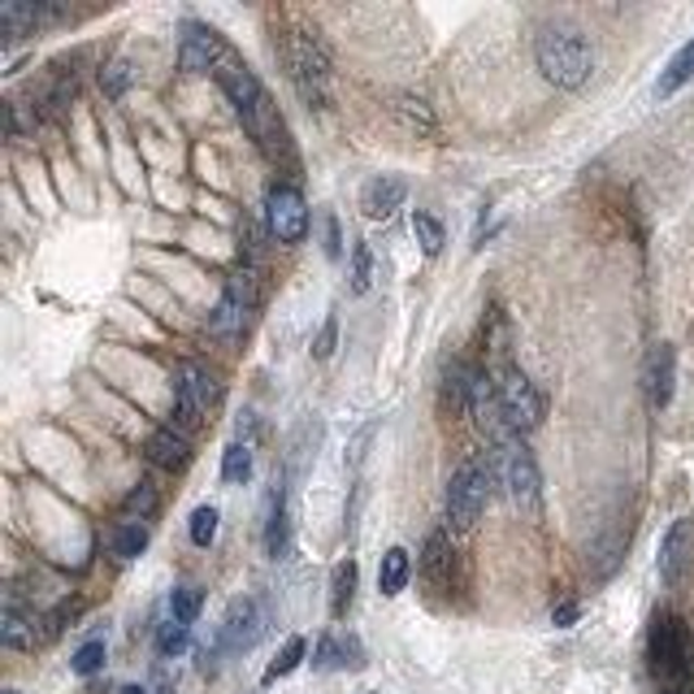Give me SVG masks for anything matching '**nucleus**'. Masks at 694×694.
Listing matches in <instances>:
<instances>
[{"instance_id": "nucleus-21", "label": "nucleus", "mask_w": 694, "mask_h": 694, "mask_svg": "<svg viewBox=\"0 0 694 694\" xmlns=\"http://www.w3.org/2000/svg\"><path fill=\"white\" fill-rule=\"evenodd\" d=\"M473 373L478 369H469L464 360H451L447 369H443V382H438V408L443 412H469V391H473Z\"/></svg>"}, {"instance_id": "nucleus-44", "label": "nucleus", "mask_w": 694, "mask_h": 694, "mask_svg": "<svg viewBox=\"0 0 694 694\" xmlns=\"http://www.w3.org/2000/svg\"><path fill=\"white\" fill-rule=\"evenodd\" d=\"M364 694H373V691H364Z\"/></svg>"}, {"instance_id": "nucleus-2", "label": "nucleus", "mask_w": 694, "mask_h": 694, "mask_svg": "<svg viewBox=\"0 0 694 694\" xmlns=\"http://www.w3.org/2000/svg\"><path fill=\"white\" fill-rule=\"evenodd\" d=\"M534 65L556 91H582L595 74V48L578 26H543L534 39Z\"/></svg>"}, {"instance_id": "nucleus-6", "label": "nucleus", "mask_w": 694, "mask_h": 694, "mask_svg": "<svg viewBox=\"0 0 694 694\" xmlns=\"http://www.w3.org/2000/svg\"><path fill=\"white\" fill-rule=\"evenodd\" d=\"M491 486H495V478H491L486 460H460L456 473L447 478V530H456V534L473 530L486 499H491Z\"/></svg>"}, {"instance_id": "nucleus-15", "label": "nucleus", "mask_w": 694, "mask_h": 694, "mask_svg": "<svg viewBox=\"0 0 694 694\" xmlns=\"http://www.w3.org/2000/svg\"><path fill=\"white\" fill-rule=\"evenodd\" d=\"M404 200H408V183L399 174H377L360 187V213L369 222H386L395 209H404Z\"/></svg>"}, {"instance_id": "nucleus-5", "label": "nucleus", "mask_w": 694, "mask_h": 694, "mask_svg": "<svg viewBox=\"0 0 694 694\" xmlns=\"http://www.w3.org/2000/svg\"><path fill=\"white\" fill-rule=\"evenodd\" d=\"M486 464H491L495 486H504V495H508L517 508H525V512H534V508H538L543 478H538V464H534L530 447L521 443V434H504V438H495V443H491Z\"/></svg>"}, {"instance_id": "nucleus-41", "label": "nucleus", "mask_w": 694, "mask_h": 694, "mask_svg": "<svg viewBox=\"0 0 694 694\" xmlns=\"http://www.w3.org/2000/svg\"><path fill=\"white\" fill-rule=\"evenodd\" d=\"M117 694H148V691H144V686H122Z\"/></svg>"}, {"instance_id": "nucleus-23", "label": "nucleus", "mask_w": 694, "mask_h": 694, "mask_svg": "<svg viewBox=\"0 0 694 694\" xmlns=\"http://www.w3.org/2000/svg\"><path fill=\"white\" fill-rule=\"evenodd\" d=\"M148 525L144 521H117L113 530H109V552L117 556V560H139L144 552H148Z\"/></svg>"}, {"instance_id": "nucleus-37", "label": "nucleus", "mask_w": 694, "mask_h": 694, "mask_svg": "<svg viewBox=\"0 0 694 694\" xmlns=\"http://www.w3.org/2000/svg\"><path fill=\"white\" fill-rule=\"evenodd\" d=\"M369 278H373V257H369V244L356 239L351 244V292H369Z\"/></svg>"}, {"instance_id": "nucleus-25", "label": "nucleus", "mask_w": 694, "mask_h": 694, "mask_svg": "<svg viewBox=\"0 0 694 694\" xmlns=\"http://www.w3.org/2000/svg\"><path fill=\"white\" fill-rule=\"evenodd\" d=\"M265 552H270V560H287V552H292V521H287L283 491H278V495H274V504H270V521H265Z\"/></svg>"}, {"instance_id": "nucleus-26", "label": "nucleus", "mask_w": 694, "mask_h": 694, "mask_svg": "<svg viewBox=\"0 0 694 694\" xmlns=\"http://www.w3.org/2000/svg\"><path fill=\"white\" fill-rule=\"evenodd\" d=\"M305 656H309V639L305 634H292L283 647H278V656L270 660V669H265V686H274V682H283V678H292L300 665H305Z\"/></svg>"}, {"instance_id": "nucleus-13", "label": "nucleus", "mask_w": 694, "mask_h": 694, "mask_svg": "<svg viewBox=\"0 0 694 694\" xmlns=\"http://www.w3.org/2000/svg\"><path fill=\"white\" fill-rule=\"evenodd\" d=\"M313 669L318 673H356V669H364V647H360V639L351 634V630H326L322 639H318V647H313Z\"/></svg>"}, {"instance_id": "nucleus-29", "label": "nucleus", "mask_w": 694, "mask_h": 694, "mask_svg": "<svg viewBox=\"0 0 694 694\" xmlns=\"http://www.w3.org/2000/svg\"><path fill=\"white\" fill-rule=\"evenodd\" d=\"M252 478V443L235 438L226 451H222V482L226 486H244Z\"/></svg>"}, {"instance_id": "nucleus-30", "label": "nucleus", "mask_w": 694, "mask_h": 694, "mask_svg": "<svg viewBox=\"0 0 694 694\" xmlns=\"http://www.w3.org/2000/svg\"><path fill=\"white\" fill-rule=\"evenodd\" d=\"M122 512H126V521H152L157 512H161V495H157V486L152 482H139V486H131L126 491V499H122Z\"/></svg>"}, {"instance_id": "nucleus-19", "label": "nucleus", "mask_w": 694, "mask_h": 694, "mask_svg": "<svg viewBox=\"0 0 694 694\" xmlns=\"http://www.w3.org/2000/svg\"><path fill=\"white\" fill-rule=\"evenodd\" d=\"M144 451H148V460H152L157 469H170V473H183V469L191 464V438H187L183 430H174V425L152 430Z\"/></svg>"}, {"instance_id": "nucleus-18", "label": "nucleus", "mask_w": 694, "mask_h": 694, "mask_svg": "<svg viewBox=\"0 0 694 694\" xmlns=\"http://www.w3.org/2000/svg\"><path fill=\"white\" fill-rule=\"evenodd\" d=\"M451 573H456L451 530H434V534L425 538V552H421V578H425L434 591H451Z\"/></svg>"}, {"instance_id": "nucleus-35", "label": "nucleus", "mask_w": 694, "mask_h": 694, "mask_svg": "<svg viewBox=\"0 0 694 694\" xmlns=\"http://www.w3.org/2000/svg\"><path fill=\"white\" fill-rule=\"evenodd\" d=\"M187 647H191V630L187 625H178V621H161L157 625V656L161 660H178Z\"/></svg>"}, {"instance_id": "nucleus-16", "label": "nucleus", "mask_w": 694, "mask_h": 694, "mask_svg": "<svg viewBox=\"0 0 694 694\" xmlns=\"http://www.w3.org/2000/svg\"><path fill=\"white\" fill-rule=\"evenodd\" d=\"M0 643H4L9 652H30V647L39 643V617H35V608H26V604L17 599V591H9V599H4Z\"/></svg>"}, {"instance_id": "nucleus-1", "label": "nucleus", "mask_w": 694, "mask_h": 694, "mask_svg": "<svg viewBox=\"0 0 694 694\" xmlns=\"http://www.w3.org/2000/svg\"><path fill=\"white\" fill-rule=\"evenodd\" d=\"M218 83H222L226 100L235 104V117L244 122V131L252 135V144L265 152V161H270L274 170H296L300 161H296L292 131H287L278 104L270 100L265 83H261L248 65H239V61H226V65L218 70Z\"/></svg>"}, {"instance_id": "nucleus-27", "label": "nucleus", "mask_w": 694, "mask_h": 694, "mask_svg": "<svg viewBox=\"0 0 694 694\" xmlns=\"http://www.w3.org/2000/svg\"><path fill=\"white\" fill-rule=\"evenodd\" d=\"M200 612H205V591H200V586L183 582V586L170 591V621H178V625L191 630V625L200 621Z\"/></svg>"}, {"instance_id": "nucleus-34", "label": "nucleus", "mask_w": 694, "mask_h": 694, "mask_svg": "<svg viewBox=\"0 0 694 694\" xmlns=\"http://www.w3.org/2000/svg\"><path fill=\"white\" fill-rule=\"evenodd\" d=\"M412 235H417V244H421L425 257H438L443 244H447V231H443V222L434 213H412Z\"/></svg>"}, {"instance_id": "nucleus-11", "label": "nucleus", "mask_w": 694, "mask_h": 694, "mask_svg": "<svg viewBox=\"0 0 694 694\" xmlns=\"http://www.w3.org/2000/svg\"><path fill=\"white\" fill-rule=\"evenodd\" d=\"M252 309H257V283H252V270H239V274H231L218 309L209 313V331L218 339H239L248 331V313Z\"/></svg>"}, {"instance_id": "nucleus-36", "label": "nucleus", "mask_w": 694, "mask_h": 694, "mask_svg": "<svg viewBox=\"0 0 694 694\" xmlns=\"http://www.w3.org/2000/svg\"><path fill=\"white\" fill-rule=\"evenodd\" d=\"M104 660H109V647H104L100 639H91V643H83V647L70 656V673H74V678H96V673H104Z\"/></svg>"}, {"instance_id": "nucleus-4", "label": "nucleus", "mask_w": 694, "mask_h": 694, "mask_svg": "<svg viewBox=\"0 0 694 694\" xmlns=\"http://www.w3.org/2000/svg\"><path fill=\"white\" fill-rule=\"evenodd\" d=\"M647 660H652V673L660 682V691H691L694 678V639L691 625L673 612H660L656 625H652V639H647Z\"/></svg>"}, {"instance_id": "nucleus-28", "label": "nucleus", "mask_w": 694, "mask_h": 694, "mask_svg": "<svg viewBox=\"0 0 694 694\" xmlns=\"http://www.w3.org/2000/svg\"><path fill=\"white\" fill-rule=\"evenodd\" d=\"M135 78H139V70H135V61H126V57H113L109 65H100V91H104L109 100H122V96L135 87Z\"/></svg>"}, {"instance_id": "nucleus-14", "label": "nucleus", "mask_w": 694, "mask_h": 694, "mask_svg": "<svg viewBox=\"0 0 694 694\" xmlns=\"http://www.w3.org/2000/svg\"><path fill=\"white\" fill-rule=\"evenodd\" d=\"M691 560H694V525L691 521H678V525H669V534L660 543V560H656L660 582L665 586H682Z\"/></svg>"}, {"instance_id": "nucleus-17", "label": "nucleus", "mask_w": 694, "mask_h": 694, "mask_svg": "<svg viewBox=\"0 0 694 694\" xmlns=\"http://www.w3.org/2000/svg\"><path fill=\"white\" fill-rule=\"evenodd\" d=\"M673 377H678V351L669 344H656L643 360V386H647V399L652 408H669L673 399Z\"/></svg>"}, {"instance_id": "nucleus-43", "label": "nucleus", "mask_w": 694, "mask_h": 694, "mask_svg": "<svg viewBox=\"0 0 694 694\" xmlns=\"http://www.w3.org/2000/svg\"><path fill=\"white\" fill-rule=\"evenodd\" d=\"M4 694H17V691H4Z\"/></svg>"}, {"instance_id": "nucleus-3", "label": "nucleus", "mask_w": 694, "mask_h": 694, "mask_svg": "<svg viewBox=\"0 0 694 694\" xmlns=\"http://www.w3.org/2000/svg\"><path fill=\"white\" fill-rule=\"evenodd\" d=\"M278 52H283L287 78L300 91V100L309 109H326V100H331V57H326L322 39L305 26H292V30H283Z\"/></svg>"}, {"instance_id": "nucleus-24", "label": "nucleus", "mask_w": 694, "mask_h": 694, "mask_svg": "<svg viewBox=\"0 0 694 694\" xmlns=\"http://www.w3.org/2000/svg\"><path fill=\"white\" fill-rule=\"evenodd\" d=\"M691 78H694V39H686V44L673 52V61L665 65V74H660V83H656V96L669 100V96H678Z\"/></svg>"}, {"instance_id": "nucleus-10", "label": "nucleus", "mask_w": 694, "mask_h": 694, "mask_svg": "<svg viewBox=\"0 0 694 694\" xmlns=\"http://www.w3.org/2000/svg\"><path fill=\"white\" fill-rule=\"evenodd\" d=\"M495 391H499V417L512 434H530L543 421V399L517 364H504V373L495 377Z\"/></svg>"}, {"instance_id": "nucleus-7", "label": "nucleus", "mask_w": 694, "mask_h": 694, "mask_svg": "<svg viewBox=\"0 0 694 694\" xmlns=\"http://www.w3.org/2000/svg\"><path fill=\"white\" fill-rule=\"evenodd\" d=\"M265 634H270V608H265L257 595H244V599H235V604L226 608V617H222L213 643H218L222 656H244V652H252Z\"/></svg>"}, {"instance_id": "nucleus-42", "label": "nucleus", "mask_w": 694, "mask_h": 694, "mask_svg": "<svg viewBox=\"0 0 694 694\" xmlns=\"http://www.w3.org/2000/svg\"><path fill=\"white\" fill-rule=\"evenodd\" d=\"M665 694H694V691H665Z\"/></svg>"}, {"instance_id": "nucleus-38", "label": "nucleus", "mask_w": 694, "mask_h": 694, "mask_svg": "<svg viewBox=\"0 0 694 694\" xmlns=\"http://www.w3.org/2000/svg\"><path fill=\"white\" fill-rule=\"evenodd\" d=\"M322 248H326V261H344V231H339V218L335 213H322Z\"/></svg>"}, {"instance_id": "nucleus-39", "label": "nucleus", "mask_w": 694, "mask_h": 694, "mask_svg": "<svg viewBox=\"0 0 694 694\" xmlns=\"http://www.w3.org/2000/svg\"><path fill=\"white\" fill-rule=\"evenodd\" d=\"M335 344H339V318L331 313L326 326H322V335L313 339V356H318V360H331V356H335Z\"/></svg>"}, {"instance_id": "nucleus-20", "label": "nucleus", "mask_w": 694, "mask_h": 694, "mask_svg": "<svg viewBox=\"0 0 694 694\" xmlns=\"http://www.w3.org/2000/svg\"><path fill=\"white\" fill-rule=\"evenodd\" d=\"M44 22V0H4L0 4V35L4 44H17L26 35H35V26Z\"/></svg>"}, {"instance_id": "nucleus-31", "label": "nucleus", "mask_w": 694, "mask_h": 694, "mask_svg": "<svg viewBox=\"0 0 694 694\" xmlns=\"http://www.w3.org/2000/svg\"><path fill=\"white\" fill-rule=\"evenodd\" d=\"M356 578H360L356 560H344V565L335 569V582H331V617H335V621H344L351 599H356Z\"/></svg>"}, {"instance_id": "nucleus-8", "label": "nucleus", "mask_w": 694, "mask_h": 694, "mask_svg": "<svg viewBox=\"0 0 694 694\" xmlns=\"http://www.w3.org/2000/svg\"><path fill=\"white\" fill-rule=\"evenodd\" d=\"M309 200L296 183H274L265 191V226H270V239L296 248L309 239Z\"/></svg>"}, {"instance_id": "nucleus-32", "label": "nucleus", "mask_w": 694, "mask_h": 694, "mask_svg": "<svg viewBox=\"0 0 694 694\" xmlns=\"http://www.w3.org/2000/svg\"><path fill=\"white\" fill-rule=\"evenodd\" d=\"M39 126V113L35 104H22V100H4V135L17 144V139H30Z\"/></svg>"}, {"instance_id": "nucleus-33", "label": "nucleus", "mask_w": 694, "mask_h": 694, "mask_svg": "<svg viewBox=\"0 0 694 694\" xmlns=\"http://www.w3.org/2000/svg\"><path fill=\"white\" fill-rule=\"evenodd\" d=\"M218 521H222V512H218L213 504H200V508L191 512V521H187V538H191V547L209 552V547H213V538H218Z\"/></svg>"}, {"instance_id": "nucleus-22", "label": "nucleus", "mask_w": 694, "mask_h": 694, "mask_svg": "<svg viewBox=\"0 0 694 694\" xmlns=\"http://www.w3.org/2000/svg\"><path fill=\"white\" fill-rule=\"evenodd\" d=\"M408 578H412V556H408L404 547H386V552H382V565H377V591L395 599V595H404Z\"/></svg>"}, {"instance_id": "nucleus-12", "label": "nucleus", "mask_w": 694, "mask_h": 694, "mask_svg": "<svg viewBox=\"0 0 694 694\" xmlns=\"http://www.w3.org/2000/svg\"><path fill=\"white\" fill-rule=\"evenodd\" d=\"M226 61H231V52L209 22H183V30H178V70L183 74H209V70L218 74Z\"/></svg>"}, {"instance_id": "nucleus-9", "label": "nucleus", "mask_w": 694, "mask_h": 694, "mask_svg": "<svg viewBox=\"0 0 694 694\" xmlns=\"http://www.w3.org/2000/svg\"><path fill=\"white\" fill-rule=\"evenodd\" d=\"M218 404V377L205 364H178L174 373V430H196L200 417Z\"/></svg>"}, {"instance_id": "nucleus-40", "label": "nucleus", "mask_w": 694, "mask_h": 694, "mask_svg": "<svg viewBox=\"0 0 694 694\" xmlns=\"http://www.w3.org/2000/svg\"><path fill=\"white\" fill-rule=\"evenodd\" d=\"M578 617H582V608H578V604H560V608H556V612H552V621H556V625H560V630H569V625H573V621H578Z\"/></svg>"}]
</instances>
